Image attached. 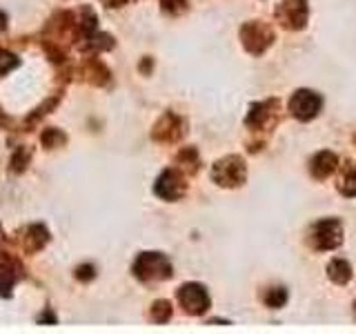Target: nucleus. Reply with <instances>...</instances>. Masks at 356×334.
Wrapping results in <instances>:
<instances>
[{"label":"nucleus","instance_id":"obj_26","mask_svg":"<svg viewBox=\"0 0 356 334\" xmlns=\"http://www.w3.org/2000/svg\"><path fill=\"white\" fill-rule=\"evenodd\" d=\"M38 321H40V323H44V321H49V323H56V317L51 315V312H47V315H44V317H38Z\"/></svg>","mask_w":356,"mask_h":334},{"label":"nucleus","instance_id":"obj_9","mask_svg":"<svg viewBox=\"0 0 356 334\" xmlns=\"http://www.w3.org/2000/svg\"><path fill=\"white\" fill-rule=\"evenodd\" d=\"M281 109V103L276 98L270 100H263V103H254L250 107V114H248V127L254 132H261V129H270L274 122H276V114Z\"/></svg>","mask_w":356,"mask_h":334},{"label":"nucleus","instance_id":"obj_16","mask_svg":"<svg viewBox=\"0 0 356 334\" xmlns=\"http://www.w3.org/2000/svg\"><path fill=\"white\" fill-rule=\"evenodd\" d=\"M176 165H178V170L181 172H187V174H194L198 167H200V161H198V154L194 148H185L178 152L176 156Z\"/></svg>","mask_w":356,"mask_h":334},{"label":"nucleus","instance_id":"obj_4","mask_svg":"<svg viewBox=\"0 0 356 334\" xmlns=\"http://www.w3.org/2000/svg\"><path fill=\"white\" fill-rule=\"evenodd\" d=\"M241 38H243V45H245V49H248V51H252V54H263L272 45L274 31L267 27L265 22L252 20V22H248V25H243Z\"/></svg>","mask_w":356,"mask_h":334},{"label":"nucleus","instance_id":"obj_20","mask_svg":"<svg viewBox=\"0 0 356 334\" xmlns=\"http://www.w3.org/2000/svg\"><path fill=\"white\" fill-rule=\"evenodd\" d=\"M67 143V136L63 132H58V129H54V127H49V129H44L42 132V145L47 150H54V148H60V145H65Z\"/></svg>","mask_w":356,"mask_h":334},{"label":"nucleus","instance_id":"obj_13","mask_svg":"<svg viewBox=\"0 0 356 334\" xmlns=\"http://www.w3.org/2000/svg\"><path fill=\"white\" fill-rule=\"evenodd\" d=\"M339 167V156L332 152H318L314 159H312V174H314L318 181L327 178L330 174H334V170Z\"/></svg>","mask_w":356,"mask_h":334},{"label":"nucleus","instance_id":"obj_7","mask_svg":"<svg viewBox=\"0 0 356 334\" xmlns=\"http://www.w3.org/2000/svg\"><path fill=\"white\" fill-rule=\"evenodd\" d=\"M25 274V267H22L20 259L11 252L0 254V296H11V289Z\"/></svg>","mask_w":356,"mask_h":334},{"label":"nucleus","instance_id":"obj_22","mask_svg":"<svg viewBox=\"0 0 356 334\" xmlns=\"http://www.w3.org/2000/svg\"><path fill=\"white\" fill-rule=\"evenodd\" d=\"M29 159H31V152H29L27 148L18 150V152H16V156H14V159H11V170H14V172H20V170H25V167H27V163H29Z\"/></svg>","mask_w":356,"mask_h":334},{"label":"nucleus","instance_id":"obj_24","mask_svg":"<svg viewBox=\"0 0 356 334\" xmlns=\"http://www.w3.org/2000/svg\"><path fill=\"white\" fill-rule=\"evenodd\" d=\"M96 276V267L94 265H81V267H78V270H76V278H78V281H83V283H87V281H92V278Z\"/></svg>","mask_w":356,"mask_h":334},{"label":"nucleus","instance_id":"obj_23","mask_svg":"<svg viewBox=\"0 0 356 334\" xmlns=\"http://www.w3.org/2000/svg\"><path fill=\"white\" fill-rule=\"evenodd\" d=\"M163 3V9L170 11V14H181L187 7V0H161Z\"/></svg>","mask_w":356,"mask_h":334},{"label":"nucleus","instance_id":"obj_1","mask_svg":"<svg viewBox=\"0 0 356 334\" xmlns=\"http://www.w3.org/2000/svg\"><path fill=\"white\" fill-rule=\"evenodd\" d=\"M134 276L140 281H165L172 276V263L161 252H143L134 263Z\"/></svg>","mask_w":356,"mask_h":334},{"label":"nucleus","instance_id":"obj_5","mask_svg":"<svg viewBox=\"0 0 356 334\" xmlns=\"http://www.w3.org/2000/svg\"><path fill=\"white\" fill-rule=\"evenodd\" d=\"M307 0H283L276 7V20L285 29H303L307 22Z\"/></svg>","mask_w":356,"mask_h":334},{"label":"nucleus","instance_id":"obj_28","mask_svg":"<svg viewBox=\"0 0 356 334\" xmlns=\"http://www.w3.org/2000/svg\"><path fill=\"white\" fill-rule=\"evenodd\" d=\"M354 312H356V303H354Z\"/></svg>","mask_w":356,"mask_h":334},{"label":"nucleus","instance_id":"obj_12","mask_svg":"<svg viewBox=\"0 0 356 334\" xmlns=\"http://www.w3.org/2000/svg\"><path fill=\"white\" fill-rule=\"evenodd\" d=\"M47 243H49V232L44 230V225H40V223L29 225L20 237V248H25V252H29V254L40 252Z\"/></svg>","mask_w":356,"mask_h":334},{"label":"nucleus","instance_id":"obj_21","mask_svg":"<svg viewBox=\"0 0 356 334\" xmlns=\"http://www.w3.org/2000/svg\"><path fill=\"white\" fill-rule=\"evenodd\" d=\"M18 58L14 54H9V51H5V49H0V76L3 74H7V72H11L14 67H18Z\"/></svg>","mask_w":356,"mask_h":334},{"label":"nucleus","instance_id":"obj_10","mask_svg":"<svg viewBox=\"0 0 356 334\" xmlns=\"http://www.w3.org/2000/svg\"><path fill=\"white\" fill-rule=\"evenodd\" d=\"M185 189H187L185 178H183L181 170H176V167L174 170H165L154 185V192L165 200H178L185 194Z\"/></svg>","mask_w":356,"mask_h":334},{"label":"nucleus","instance_id":"obj_11","mask_svg":"<svg viewBox=\"0 0 356 334\" xmlns=\"http://www.w3.org/2000/svg\"><path fill=\"white\" fill-rule=\"evenodd\" d=\"M183 134H185V120L172 114V111H167V114L156 122L152 136L161 143H176L183 138Z\"/></svg>","mask_w":356,"mask_h":334},{"label":"nucleus","instance_id":"obj_17","mask_svg":"<svg viewBox=\"0 0 356 334\" xmlns=\"http://www.w3.org/2000/svg\"><path fill=\"white\" fill-rule=\"evenodd\" d=\"M339 189L343 196H356V163H352L350 167H345Z\"/></svg>","mask_w":356,"mask_h":334},{"label":"nucleus","instance_id":"obj_15","mask_svg":"<svg viewBox=\"0 0 356 334\" xmlns=\"http://www.w3.org/2000/svg\"><path fill=\"white\" fill-rule=\"evenodd\" d=\"M327 274L334 283L339 285H345L352 278V265L345 261V259H334L330 265H327Z\"/></svg>","mask_w":356,"mask_h":334},{"label":"nucleus","instance_id":"obj_14","mask_svg":"<svg viewBox=\"0 0 356 334\" xmlns=\"http://www.w3.org/2000/svg\"><path fill=\"white\" fill-rule=\"evenodd\" d=\"M81 76H85V81L94 83V85H107L109 83V70L98 58H94V56L85 61Z\"/></svg>","mask_w":356,"mask_h":334},{"label":"nucleus","instance_id":"obj_2","mask_svg":"<svg viewBox=\"0 0 356 334\" xmlns=\"http://www.w3.org/2000/svg\"><path fill=\"white\" fill-rule=\"evenodd\" d=\"M245 174H248V170H245L241 156H225L211 170V178L222 187H238L245 181Z\"/></svg>","mask_w":356,"mask_h":334},{"label":"nucleus","instance_id":"obj_27","mask_svg":"<svg viewBox=\"0 0 356 334\" xmlns=\"http://www.w3.org/2000/svg\"><path fill=\"white\" fill-rule=\"evenodd\" d=\"M0 241H3V225H0Z\"/></svg>","mask_w":356,"mask_h":334},{"label":"nucleus","instance_id":"obj_18","mask_svg":"<svg viewBox=\"0 0 356 334\" xmlns=\"http://www.w3.org/2000/svg\"><path fill=\"white\" fill-rule=\"evenodd\" d=\"M149 319L154 323H167L172 319V303L170 301H156L152 305V312H149Z\"/></svg>","mask_w":356,"mask_h":334},{"label":"nucleus","instance_id":"obj_25","mask_svg":"<svg viewBox=\"0 0 356 334\" xmlns=\"http://www.w3.org/2000/svg\"><path fill=\"white\" fill-rule=\"evenodd\" d=\"M5 29H7V14L0 11V31H5Z\"/></svg>","mask_w":356,"mask_h":334},{"label":"nucleus","instance_id":"obj_6","mask_svg":"<svg viewBox=\"0 0 356 334\" xmlns=\"http://www.w3.org/2000/svg\"><path fill=\"white\" fill-rule=\"evenodd\" d=\"M323 107V98L312 92V89H298L294 96L289 98V111L298 120H312Z\"/></svg>","mask_w":356,"mask_h":334},{"label":"nucleus","instance_id":"obj_8","mask_svg":"<svg viewBox=\"0 0 356 334\" xmlns=\"http://www.w3.org/2000/svg\"><path fill=\"white\" fill-rule=\"evenodd\" d=\"M178 303L183 305V310L187 312V315L192 317H198L203 315V312L209 308V294L207 289L203 285L198 283H187L183 285L181 289H178Z\"/></svg>","mask_w":356,"mask_h":334},{"label":"nucleus","instance_id":"obj_3","mask_svg":"<svg viewBox=\"0 0 356 334\" xmlns=\"http://www.w3.org/2000/svg\"><path fill=\"white\" fill-rule=\"evenodd\" d=\"M343 243V228L337 218H323L312 228V245L316 250L325 252L334 250Z\"/></svg>","mask_w":356,"mask_h":334},{"label":"nucleus","instance_id":"obj_19","mask_svg":"<svg viewBox=\"0 0 356 334\" xmlns=\"http://www.w3.org/2000/svg\"><path fill=\"white\" fill-rule=\"evenodd\" d=\"M287 301V292L283 287H270L267 292L263 294V303L267 308H281Z\"/></svg>","mask_w":356,"mask_h":334}]
</instances>
